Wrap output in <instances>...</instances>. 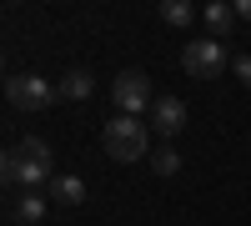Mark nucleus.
I'll return each instance as SVG.
<instances>
[{"label":"nucleus","mask_w":251,"mask_h":226,"mask_svg":"<svg viewBox=\"0 0 251 226\" xmlns=\"http://www.w3.org/2000/svg\"><path fill=\"white\" fill-rule=\"evenodd\" d=\"M0 171H5V181L15 191H40V186H50L55 171H50V146L40 136H25L20 146L5 151V161H0Z\"/></svg>","instance_id":"obj_1"},{"label":"nucleus","mask_w":251,"mask_h":226,"mask_svg":"<svg viewBox=\"0 0 251 226\" xmlns=\"http://www.w3.org/2000/svg\"><path fill=\"white\" fill-rule=\"evenodd\" d=\"M100 141H106L111 161H121V166H126V161H141V156H146L151 131H146V121H136V116H116V121H106Z\"/></svg>","instance_id":"obj_2"},{"label":"nucleus","mask_w":251,"mask_h":226,"mask_svg":"<svg viewBox=\"0 0 251 226\" xmlns=\"http://www.w3.org/2000/svg\"><path fill=\"white\" fill-rule=\"evenodd\" d=\"M181 66H186V75H191V80H221V75H226V66H231V55H226L221 40L206 35V40H186Z\"/></svg>","instance_id":"obj_3"},{"label":"nucleus","mask_w":251,"mask_h":226,"mask_svg":"<svg viewBox=\"0 0 251 226\" xmlns=\"http://www.w3.org/2000/svg\"><path fill=\"white\" fill-rule=\"evenodd\" d=\"M5 100H10L15 111H46V106L60 100V91L50 86L46 75L30 71V75H10V80H5Z\"/></svg>","instance_id":"obj_4"},{"label":"nucleus","mask_w":251,"mask_h":226,"mask_svg":"<svg viewBox=\"0 0 251 226\" xmlns=\"http://www.w3.org/2000/svg\"><path fill=\"white\" fill-rule=\"evenodd\" d=\"M111 96H116L121 116H141V111H151V106H156V96H151V80H146V71H121V75L111 80Z\"/></svg>","instance_id":"obj_5"},{"label":"nucleus","mask_w":251,"mask_h":226,"mask_svg":"<svg viewBox=\"0 0 251 226\" xmlns=\"http://www.w3.org/2000/svg\"><path fill=\"white\" fill-rule=\"evenodd\" d=\"M151 131L166 136V141L186 131V100H181V96H156V106H151Z\"/></svg>","instance_id":"obj_6"},{"label":"nucleus","mask_w":251,"mask_h":226,"mask_svg":"<svg viewBox=\"0 0 251 226\" xmlns=\"http://www.w3.org/2000/svg\"><path fill=\"white\" fill-rule=\"evenodd\" d=\"M46 201H50V196H40V191H15V201H10V226H35L40 216H46Z\"/></svg>","instance_id":"obj_7"},{"label":"nucleus","mask_w":251,"mask_h":226,"mask_svg":"<svg viewBox=\"0 0 251 226\" xmlns=\"http://www.w3.org/2000/svg\"><path fill=\"white\" fill-rule=\"evenodd\" d=\"M46 191H50V201H60V206H80V201H86V181L71 176V171H60Z\"/></svg>","instance_id":"obj_8"},{"label":"nucleus","mask_w":251,"mask_h":226,"mask_svg":"<svg viewBox=\"0 0 251 226\" xmlns=\"http://www.w3.org/2000/svg\"><path fill=\"white\" fill-rule=\"evenodd\" d=\"M201 20H206V30H211V40H226V35H231V25H236V5L216 0V5L201 10Z\"/></svg>","instance_id":"obj_9"},{"label":"nucleus","mask_w":251,"mask_h":226,"mask_svg":"<svg viewBox=\"0 0 251 226\" xmlns=\"http://www.w3.org/2000/svg\"><path fill=\"white\" fill-rule=\"evenodd\" d=\"M55 91H60V100H86V96L96 91V75H91V71H71Z\"/></svg>","instance_id":"obj_10"},{"label":"nucleus","mask_w":251,"mask_h":226,"mask_svg":"<svg viewBox=\"0 0 251 226\" xmlns=\"http://www.w3.org/2000/svg\"><path fill=\"white\" fill-rule=\"evenodd\" d=\"M161 20L166 25H176V30H186L196 20V10H191V0H161Z\"/></svg>","instance_id":"obj_11"},{"label":"nucleus","mask_w":251,"mask_h":226,"mask_svg":"<svg viewBox=\"0 0 251 226\" xmlns=\"http://www.w3.org/2000/svg\"><path fill=\"white\" fill-rule=\"evenodd\" d=\"M151 171H156V176H176V171H181V156H176L171 146H161V151H151Z\"/></svg>","instance_id":"obj_12"},{"label":"nucleus","mask_w":251,"mask_h":226,"mask_svg":"<svg viewBox=\"0 0 251 226\" xmlns=\"http://www.w3.org/2000/svg\"><path fill=\"white\" fill-rule=\"evenodd\" d=\"M231 75L241 80V86H251V55H236L231 60Z\"/></svg>","instance_id":"obj_13"},{"label":"nucleus","mask_w":251,"mask_h":226,"mask_svg":"<svg viewBox=\"0 0 251 226\" xmlns=\"http://www.w3.org/2000/svg\"><path fill=\"white\" fill-rule=\"evenodd\" d=\"M236 20H251V0H236Z\"/></svg>","instance_id":"obj_14"}]
</instances>
